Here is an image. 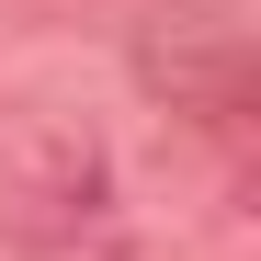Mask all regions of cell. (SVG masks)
<instances>
[{"instance_id": "1", "label": "cell", "mask_w": 261, "mask_h": 261, "mask_svg": "<svg viewBox=\"0 0 261 261\" xmlns=\"http://www.w3.org/2000/svg\"><path fill=\"white\" fill-rule=\"evenodd\" d=\"M102 204H114L102 137H80V125H12L0 137V227L23 250H68L80 227H102Z\"/></svg>"}, {"instance_id": "2", "label": "cell", "mask_w": 261, "mask_h": 261, "mask_svg": "<svg viewBox=\"0 0 261 261\" xmlns=\"http://www.w3.org/2000/svg\"><path fill=\"white\" fill-rule=\"evenodd\" d=\"M137 91L170 102V114H193V125H227L239 114V34L216 12H159L137 34Z\"/></svg>"}]
</instances>
